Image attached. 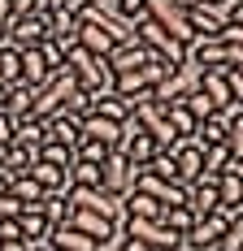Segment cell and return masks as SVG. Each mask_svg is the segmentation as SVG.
<instances>
[{
    "instance_id": "6da1fadb",
    "label": "cell",
    "mask_w": 243,
    "mask_h": 251,
    "mask_svg": "<svg viewBox=\"0 0 243 251\" xmlns=\"http://www.w3.org/2000/svg\"><path fill=\"white\" fill-rule=\"evenodd\" d=\"M130 35H135V39H139V44H144L152 56H161V61H170V65H187V48L174 39L165 26H156L152 18L135 22V26H130Z\"/></svg>"
},
{
    "instance_id": "7a4b0ae2",
    "label": "cell",
    "mask_w": 243,
    "mask_h": 251,
    "mask_svg": "<svg viewBox=\"0 0 243 251\" xmlns=\"http://www.w3.org/2000/svg\"><path fill=\"white\" fill-rule=\"evenodd\" d=\"M130 182H135V165H130L122 151H109V160L100 165V195L122 203L130 195Z\"/></svg>"
},
{
    "instance_id": "3957f363",
    "label": "cell",
    "mask_w": 243,
    "mask_h": 251,
    "mask_svg": "<svg viewBox=\"0 0 243 251\" xmlns=\"http://www.w3.org/2000/svg\"><path fill=\"white\" fill-rule=\"evenodd\" d=\"M4 44H13V48H39V44H48V18H39V13H22V18H9V30H4Z\"/></svg>"
},
{
    "instance_id": "277c9868",
    "label": "cell",
    "mask_w": 243,
    "mask_h": 251,
    "mask_svg": "<svg viewBox=\"0 0 243 251\" xmlns=\"http://www.w3.org/2000/svg\"><path fill=\"white\" fill-rule=\"evenodd\" d=\"M226 221H230V212H209V217H195V226L187 229V238H182V247L187 251H213L217 247V238L226 234Z\"/></svg>"
},
{
    "instance_id": "5b68a950",
    "label": "cell",
    "mask_w": 243,
    "mask_h": 251,
    "mask_svg": "<svg viewBox=\"0 0 243 251\" xmlns=\"http://www.w3.org/2000/svg\"><path fill=\"white\" fill-rule=\"evenodd\" d=\"M148 56H152V52H148L144 44L135 39V35H126V39H122L118 48H113L109 56H104V65H109V74L118 78V74H130V70H139V65H148Z\"/></svg>"
},
{
    "instance_id": "8992f818",
    "label": "cell",
    "mask_w": 243,
    "mask_h": 251,
    "mask_svg": "<svg viewBox=\"0 0 243 251\" xmlns=\"http://www.w3.org/2000/svg\"><path fill=\"white\" fill-rule=\"evenodd\" d=\"M191 87H195V91H200V96H204L209 104H213L217 113L235 108V100H230V82H226V74H221V70H200Z\"/></svg>"
},
{
    "instance_id": "52a82bcc",
    "label": "cell",
    "mask_w": 243,
    "mask_h": 251,
    "mask_svg": "<svg viewBox=\"0 0 243 251\" xmlns=\"http://www.w3.org/2000/svg\"><path fill=\"white\" fill-rule=\"evenodd\" d=\"M174 169H178V182L187 186V182H195L200 177V169H204V148L195 143V139H178L174 143Z\"/></svg>"
},
{
    "instance_id": "ba28073f",
    "label": "cell",
    "mask_w": 243,
    "mask_h": 251,
    "mask_svg": "<svg viewBox=\"0 0 243 251\" xmlns=\"http://www.w3.org/2000/svg\"><path fill=\"white\" fill-rule=\"evenodd\" d=\"M74 78V87L78 91H87V96H104V91H113V74H109V65L100 61V56H91L78 74H70Z\"/></svg>"
},
{
    "instance_id": "9c48e42d",
    "label": "cell",
    "mask_w": 243,
    "mask_h": 251,
    "mask_svg": "<svg viewBox=\"0 0 243 251\" xmlns=\"http://www.w3.org/2000/svg\"><path fill=\"white\" fill-rule=\"evenodd\" d=\"M26 177H30L44 195H65V191H70V169H57L48 160H35V165L26 169Z\"/></svg>"
},
{
    "instance_id": "30bf717a",
    "label": "cell",
    "mask_w": 243,
    "mask_h": 251,
    "mask_svg": "<svg viewBox=\"0 0 243 251\" xmlns=\"http://www.w3.org/2000/svg\"><path fill=\"white\" fill-rule=\"evenodd\" d=\"M187 208H191V217L217 212V177H195V182H187Z\"/></svg>"
},
{
    "instance_id": "8fae6325",
    "label": "cell",
    "mask_w": 243,
    "mask_h": 251,
    "mask_svg": "<svg viewBox=\"0 0 243 251\" xmlns=\"http://www.w3.org/2000/svg\"><path fill=\"white\" fill-rule=\"evenodd\" d=\"M44 247L48 251H104L96 238H87V234H78V229H70V226H52L48 238H44Z\"/></svg>"
},
{
    "instance_id": "7c38bea8",
    "label": "cell",
    "mask_w": 243,
    "mask_h": 251,
    "mask_svg": "<svg viewBox=\"0 0 243 251\" xmlns=\"http://www.w3.org/2000/svg\"><path fill=\"white\" fill-rule=\"evenodd\" d=\"M217 208L221 212H239L243 208V169L217 174Z\"/></svg>"
},
{
    "instance_id": "4fadbf2b",
    "label": "cell",
    "mask_w": 243,
    "mask_h": 251,
    "mask_svg": "<svg viewBox=\"0 0 243 251\" xmlns=\"http://www.w3.org/2000/svg\"><path fill=\"white\" fill-rule=\"evenodd\" d=\"M122 130L126 126H118V122H104V117H83L78 122V139H100V143H109V148L118 151V143H122Z\"/></svg>"
},
{
    "instance_id": "5bb4252c",
    "label": "cell",
    "mask_w": 243,
    "mask_h": 251,
    "mask_svg": "<svg viewBox=\"0 0 243 251\" xmlns=\"http://www.w3.org/2000/svg\"><path fill=\"white\" fill-rule=\"evenodd\" d=\"M18 229H22V243H26V247H39V243L48 238V229H52V226H48V217L39 212V203H35V208H22Z\"/></svg>"
},
{
    "instance_id": "9a60e30c",
    "label": "cell",
    "mask_w": 243,
    "mask_h": 251,
    "mask_svg": "<svg viewBox=\"0 0 243 251\" xmlns=\"http://www.w3.org/2000/svg\"><path fill=\"white\" fill-rule=\"evenodd\" d=\"M48 78H52V70H48V61H44V52H39V48H26L22 52V87L39 91Z\"/></svg>"
},
{
    "instance_id": "2e32d148",
    "label": "cell",
    "mask_w": 243,
    "mask_h": 251,
    "mask_svg": "<svg viewBox=\"0 0 243 251\" xmlns=\"http://www.w3.org/2000/svg\"><path fill=\"white\" fill-rule=\"evenodd\" d=\"M187 91H191V82H187L182 74H174V78H165L161 87H152V91H148V100H152L161 113H165L170 104H182V96H187Z\"/></svg>"
},
{
    "instance_id": "e0dca14e",
    "label": "cell",
    "mask_w": 243,
    "mask_h": 251,
    "mask_svg": "<svg viewBox=\"0 0 243 251\" xmlns=\"http://www.w3.org/2000/svg\"><path fill=\"white\" fill-rule=\"evenodd\" d=\"M187 26H191L195 39H217V35H221V13L204 9V4H195L191 13H187Z\"/></svg>"
},
{
    "instance_id": "ac0fdd59",
    "label": "cell",
    "mask_w": 243,
    "mask_h": 251,
    "mask_svg": "<svg viewBox=\"0 0 243 251\" xmlns=\"http://www.w3.org/2000/svg\"><path fill=\"white\" fill-rule=\"evenodd\" d=\"M91 113H96V117H104V122H118V126L130 122V104L122 100V96H113V91L96 96V100H91Z\"/></svg>"
},
{
    "instance_id": "d6986e66",
    "label": "cell",
    "mask_w": 243,
    "mask_h": 251,
    "mask_svg": "<svg viewBox=\"0 0 243 251\" xmlns=\"http://www.w3.org/2000/svg\"><path fill=\"white\" fill-rule=\"evenodd\" d=\"M30 165H35V151H30V148H18V143H9L4 156H0V174L9 177V182H13V177H22Z\"/></svg>"
},
{
    "instance_id": "ffe728a7",
    "label": "cell",
    "mask_w": 243,
    "mask_h": 251,
    "mask_svg": "<svg viewBox=\"0 0 243 251\" xmlns=\"http://www.w3.org/2000/svg\"><path fill=\"white\" fill-rule=\"evenodd\" d=\"M44 130H48L52 143H65V148H74V143H78V117H70L65 108H61L57 117H48V122H44Z\"/></svg>"
},
{
    "instance_id": "44dd1931",
    "label": "cell",
    "mask_w": 243,
    "mask_h": 251,
    "mask_svg": "<svg viewBox=\"0 0 243 251\" xmlns=\"http://www.w3.org/2000/svg\"><path fill=\"white\" fill-rule=\"evenodd\" d=\"M200 148H217V143H226V113H213V117H204V122L195 126L191 134Z\"/></svg>"
},
{
    "instance_id": "7402d4cb",
    "label": "cell",
    "mask_w": 243,
    "mask_h": 251,
    "mask_svg": "<svg viewBox=\"0 0 243 251\" xmlns=\"http://www.w3.org/2000/svg\"><path fill=\"white\" fill-rule=\"evenodd\" d=\"M122 208H126V217H135V221H156V217H161V203L152 200V195H139V191H130V195L122 200Z\"/></svg>"
},
{
    "instance_id": "603a6c76",
    "label": "cell",
    "mask_w": 243,
    "mask_h": 251,
    "mask_svg": "<svg viewBox=\"0 0 243 251\" xmlns=\"http://www.w3.org/2000/svg\"><path fill=\"white\" fill-rule=\"evenodd\" d=\"M0 82L4 87L22 82V48H13V44H0Z\"/></svg>"
},
{
    "instance_id": "cb8c5ba5",
    "label": "cell",
    "mask_w": 243,
    "mask_h": 251,
    "mask_svg": "<svg viewBox=\"0 0 243 251\" xmlns=\"http://www.w3.org/2000/svg\"><path fill=\"white\" fill-rule=\"evenodd\" d=\"M156 221H161L165 229H174L178 238H187V229L195 226V217H191V208H187V203H174V208H161V217H156Z\"/></svg>"
},
{
    "instance_id": "d4e9b609",
    "label": "cell",
    "mask_w": 243,
    "mask_h": 251,
    "mask_svg": "<svg viewBox=\"0 0 243 251\" xmlns=\"http://www.w3.org/2000/svg\"><path fill=\"white\" fill-rule=\"evenodd\" d=\"M165 126H170L174 143H178V139H191V134H195V117L182 108V104H170V108H165Z\"/></svg>"
},
{
    "instance_id": "484cf974",
    "label": "cell",
    "mask_w": 243,
    "mask_h": 251,
    "mask_svg": "<svg viewBox=\"0 0 243 251\" xmlns=\"http://www.w3.org/2000/svg\"><path fill=\"white\" fill-rule=\"evenodd\" d=\"M70 191H100V165L74 160L70 165Z\"/></svg>"
},
{
    "instance_id": "4316f807",
    "label": "cell",
    "mask_w": 243,
    "mask_h": 251,
    "mask_svg": "<svg viewBox=\"0 0 243 251\" xmlns=\"http://www.w3.org/2000/svg\"><path fill=\"white\" fill-rule=\"evenodd\" d=\"M39 212L48 217V226H65V221H70V212H74V203H70V195H44Z\"/></svg>"
},
{
    "instance_id": "83f0119b",
    "label": "cell",
    "mask_w": 243,
    "mask_h": 251,
    "mask_svg": "<svg viewBox=\"0 0 243 251\" xmlns=\"http://www.w3.org/2000/svg\"><path fill=\"white\" fill-rule=\"evenodd\" d=\"M226 169H235V160H230L226 143H217V148H204V169H200V177H217V174H226Z\"/></svg>"
},
{
    "instance_id": "f1b7e54d",
    "label": "cell",
    "mask_w": 243,
    "mask_h": 251,
    "mask_svg": "<svg viewBox=\"0 0 243 251\" xmlns=\"http://www.w3.org/2000/svg\"><path fill=\"white\" fill-rule=\"evenodd\" d=\"M35 160H48V165H57V169H70V165H74V148L44 139V143H39V151H35Z\"/></svg>"
},
{
    "instance_id": "f546056e",
    "label": "cell",
    "mask_w": 243,
    "mask_h": 251,
    "mask_svg": "<svg viewBox=\"0 0 243 251\" xmlns=\"http://www.w3.org/2000/svg\"><path fill=\"white\" fill-rule=\"evenodd\" d=\"M109 143H100V139H78L74 143V160H87V165H104L109 160Z\"/></svg>"
},
{
    "instance_id": "4dcf8cb0",
    "label": "cell",
    "mask_w": 243,
    "mask_h": 251,
    "mask_svg": "<svg viewBox=\"0 0 243 251\" xmlns=\"http://www.w3.org/2000/svg\"><path fill=\"white\" fill-rule=\"evenodd\" d=\"M182 108H187V113H191V117H195V126L204 122V117H213V113H217V108H213V104L204 100V96H200L195 87H191V91H187V96H182Z\"/></svg>"
},
{
    "instance_id": "1f68e13d",
    "label": "cell",
    "mask_w": 243,
    "mask_h": 251,
    "mask_svg": "<svg viewBox=\"0 0 243 251\" xmlns=\"http://www.w3.org/2000/svg\"><path fill=\"white\" fill-rule=\"evenodd\" d=\"M18 217H22V203L13 195H0V221H18Z\"/></svg>"
},
{
    "instance_id": "d6a6232c",
    "label": "cell",
    "mask_w": 243,
    "mask_h": 251,
    "mask_svg": "<svg viewBox=\"0 0 243 251\" xmlns=\"http://www.w3.org/2000/svg\"><path fill=\"white\" fill-rule=\"evenodd\" d=\"M13 130H18V117L13 113H0V148L13 143Z\"/></svg>"
},
{
    "instance_id": "836d02e7",
    "label": "cell",
    "mask_w": 243,
    "mask_h": 251,
    "mask_svg": "<svg viewBox=\"0 0 243 251\" xmlns=\"http://www.w3.org/2000/svg\"><path fill=\"white\" fill-rule=\"evenodd\" d=\"M221 22H226V26H235V30H243V0H235V4H226Z\"/></svg>"
},
{
    "instance_id": "e575fe53",
    "label": "cell",
    "mask_w": 243,
    "mask_h": 251,
    "mask_svg": "<svg viewBox=\"0 0 243 251\" xmlns=\"http://www.w3.org/2000/svg\"><path fill=\"white\" fill-rule=\"evenodd\" d=\"M0 243H22V229H18V221H0Z\"/></svg>"
},
{
    "instance_id": "d590c367",
    "label": "cell",
    "mask_w": 243,
    "mask_h": 251,
    "mask_svg": "<svg viewBox=\"0 0 243 251\" xmlns=\"http://www.w3.org/2000/svg\"><path fill=\"white\" fill-rule=\"evenodd\" d=\"M118 238H122V243H118V251H152L148 243H139V238H130V234H122V229H118Z\"/></svg>"
},
{
    "instance_id": "8d00e7d4",
    "label": "cell",
    "mask_w": 243,
    "mask_h": 251,
    "mask_svg": "<svg viewBox=\"0 0 243 251\" xmlns=\"http://www.w3.org/2000/svg\"><path fill=\"white\" fill-rule=\"evenodd\" d=\"M9 18H13V13H9V0H0V44H4V30H9Z\"/></svg>"
},
{
    "instance_id": "74e56055",
    "label": "cell",
    "mask_w": 243,
    "mask_h": 251,
    "mask_svg": "<svg viewBox=\"0 0 243 251\" xmlns=\"http://www.w3.org/2000/svg\"><path fill=\"white\" fill-rule=\"evenodd\" d=\"M204 9H213V13H226V4H235V0H200Z\"/></svg>"
},
{
    "instance_id": "f35d334b",
    "label": "cell",
    "mask_w": 243,
    "mask_h": 251,
    "mask_svg": "<svg viewBox=\"0 0 243 251\" xmlns=\"http://www.w3.org/2000/svg\"><path fill=\"white\" fill-rule=\"evenodd\" d=\"M195 4H200V0H174V9H182V13H191Z\"/></svg>"
},
{
    "instance_id": "ab89813d",
    "label": "cell",
    "mask_w": 243,
    "mask_h": 251,
    "mask_svg": "<svg viewBox=\"0 0 243 251\" xmlns=\"http://www.w3.org/2000/svg\"><path fill=\"white\" fill-rule=\"evenodd\" d=\"M0 113H9V87L0 82Z\"/></svg>"
},
{
    "instance_id": "60d3db41",
    "label": "cell",
    "mask_w": 243,
    "mask_h": 251,
    "mask_svg": "<svg viewBox=\"0 0 243 251\" xmlns=\"http://www.w3.org/2000/svg\"><path fill=\"white\" fill-rule=\"evenodd\" d=\"M0 251H26V243H0Z\"/></svg>"
},
{
    "instance_id": "b9f144b4",
    "label": "cell",
    "mask_w": 243,
    "mask_h": 251,
    "mask_svg": "<svg viewBox=\"0 0 243 251\" xmlns=\"http://www.w3.org/2000/svg\"><path fill=\"white\" fill-rule=\"evenodd\" d=\"M0 195H9V177L0 174Z\"/></svg>"
},
{
    "instance_id": "7bdbcfd3",
    "label": "cell",
    "mask_w": 243,
    "mask_h": 251,
    "mask_svg": "<svg viewBox=\"0 0 243 251\" xmlns=\"http://www.w3.org/2000/svg\"><path fill=\"white\" fill-rule=\"evenodd\" d=\"M26 251H48V247H44V243H39V247H26Z\"/></svg>"
},
{
    "instance_id": "ee69618b",
    "label": "cell",
    "mask_w": 243,
    "mask_h": 251,
    "mask_svg": "<svg viewBox=\"0 0 243 251\" xmlns=\"http://www.w3.org/2000/svg\"><path fill=\"white\" fill-rule=\"evenodd\" d=\"M0 156H4V148H0Z\"/></svg>"
},
{
    "instance_id": "f6af8a7d",
    "label": "cell",
    "mask_w": 243,
    "mask_h": 251,
    "mask_svg": "<svg viewBox=\"0 0 243 251\" xmlns=\"http://www.w3.org/2000/svg\"><path fill=\"white\" fill-rule=\"evenodd\" d=\"M178 251H182V247H178Z\"/></svg>"
}]
</instances>
